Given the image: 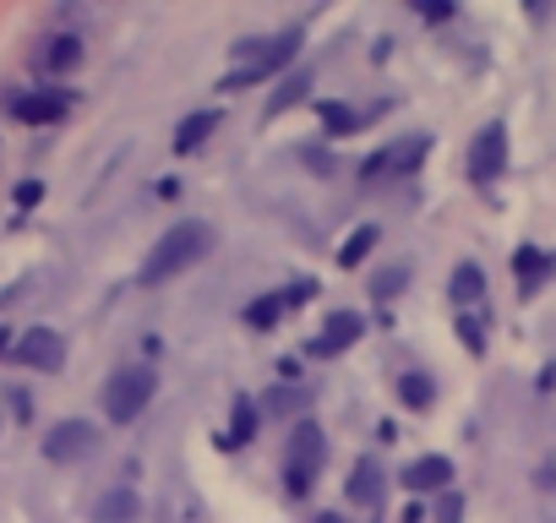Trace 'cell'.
<instances>
[{
	"label": "cell",
	"mask_w": 556,
	"mask_h": 523,
	"mask_svg": "<svg viewBox=\"0 0 556 523\" xmlns=\"http://www.w3.org/2000/svg\"><path fill=\"white\" fill-rule=\"evenodd\" d=\"M295 34H278V39H267V44H235V55H240V66L218 82L224 93H240V88H251V82H262L267 72H278V66H290L295 61Z\"/></svg>",
	"instance_id": "cell-2"
},
{
	"label": "cell",
	"mask_w": 556,
	"mask_h": 523,
	"mask_svg": "<svg viewBox=\"0 0 556 523\" xmlns=\"http://www.w3.org/2000/svg\"><path fill=\"white\" fill-rule=\"evenodd\" d=\"M202 251H207V224H175V229H164V240L142 262V284H164V279L186 273Z\"/></svg>",
	"instance_id": "cell-1"
},
{
	"label": "cell",
	"mask_w": 556,
	"mask_h": 523,
	"mask_svg": "<svg viewBox=\"0 0 556 523\" xmlns=\"http://www.w3.org/2000/svg\"><path fill=\"white\" fill-rule=\"evenodd\" d=\"M66 110H72L66 93H23V99H12V115L28 120V126H55V120H66Z\"/></svg>",
	"instance_id": "cell-10"
},
{
	"label": "cell",
	"mask_w": 556,
	"mask_h": 523,
	"mask_svg": "<svg viewBox=\"0 0 556 523\" xmlns=\"http://www.w3.org/2000/svg\"><path fill=\"white\" fill-rule=\"evenodd\" d=\"M137 512H142V501H137V490H110V496L99 501V512H93V523H137Z\"/></svg>",
	"instance_id": "cell-13"
},
{
	"label": "cell",
	"mask_w": 556,
	"mask_h": 523,
	"mask_svg": "<svg viewBox=\"0 0 556 523\" xmlns=\"http://www.w3.org/2000/svg\"><path fill=\"white\" fill-rule=\"evenodd\" d=\"M458 339H464V344H469V355H485V333H480V328H475V322H469V317H464V322H458Z\"/></svg>",
	"instance_id": "cell-25"
},
{
	"label": "cell",
	"mask_w": 556,
	"mask_h": 523,
	"mask_svg": "<svg viewBox=\"0 0 556 523\" xmlns=\"http://www.w3.org/2000/svg\"><path fill=\"white\" fill-rule=\"evenodd\" d=\"M39 196H45V186H39V180H28V186H17V202H23V207H34Z\"/></svg>",
	"instance_id": "cell-26"
},
{
	"label": "cell",
	"mask_w": 556,
	"mask_h": 523,
	"mask_svg": "<svg viewBox=\"0 0 556 523\" xmlns=\"http://www.w3.org/2000/svg\"><path fill=\"white\" fill-rule=\"evenodd\" d=\"M17 366H34V371H61L66 366V339L55 333V328H28L23 339H17Z\"/></svg>",
	"instance_id": "cell-7"
},
{
	"label": "cell",
	"mask_w": 556,
	"mask_h": 523,
	"mask_svg": "<svg viewBox=\"0 0 556 523\" xmlns=\"http://www.w3.org/2000/svg\"><path fill=\"white\" fill-rule=\"evenodd\" d=\"M306 88H312V72H295V77H285V88H278V93L267 99V115H285L290 104H301V99H306Z\"/></svg>",
	"instance_id": "cell-15"
},
{
	"label": "cell",
	"mask_w": 556,
	"mask_h": 523,
	"mask_svg": "<svg viewBox=\"0 0 556 523\" xmlns=\"http://www.w3.org/2000/svg\"><path fill=\"white\" fill-rule=\"evenodd\" d=\"M7 344H12V333H0V349H7Z\"/></svg>",
	"instance_id": "cell-28"
},
{
	"label": "cell",
	"mask_w": 556,
	"mask_h": 523,
	"mask_svg": "<svg viewBox=\"0 0 556 523\" xmlns=\"http://www.w3.org/2000/svg\"><path fill=\"white\" fill-rule=\"evenodd\" d=\"M251 431H256V414H251V398H235V414H229V431L218 436L224 447H240V442H251Z\"/></svg>",
	"instance_id": "cell-16"
},
{
	"label": "cell",
	"mask_w": 556,
	"mask_h": 523,
	"mask_svg": "<svg viewBox=\"0 0 556 523\" xmlns=\"http://www.w3.org/2000/svg\"><path fill=\"white\" fill-rule=\"evenodd\" d=\"M480 290H485V273L464 262V268L453 273V301H458V306H464V301H480Z\"/></svg>",
	"instance_id": "cell-21"
},
{
	"label": "cell",
	"mask_w": 556,
	"mask_h": 523,
	"mask_svg": "<svg viewBox=\"0 0 556 523\" xmlns=\"http://www.w3.org/2000/svg\"><path fill=\"white\" fill-rule=\"evenodd\" d=\"M99 447V431L88 425V420H61L50 436H45V458H55V463H72V458H88Z\"/></svg>",
	"instance_id": "cell-8"
},
{
	"label": "cell",
	"mask_w": 556,
	"mask_h": 523,
	"mask_svg": "<svg viewBox=\"0 0 556 523\" xmlns=\"http://www.w3.org/2000/svg\"><path fill=\"white\" fill-rule=\"evenodd\" d=\"M399 398H404V409H431V398H437V387H431V377H404L399 382Z\"/></svg>",
	"instance_id": "cell-18"
},
{
	"label": "cell",
	"mask_w": 556,
	"mask_h": 523,
	"mask_svg": "<svg viewBox=\"0 0 556 523\" xmlns=\"http://www.w3.org/2000/svg\"><path fill=\"white\" fill-rule=\"evenodd\" d=\"M361 333H366V322H361L355 311H339V317H328V328L317 333V344H312V355H323V360H333V355H344V349H355V344H361Z\"/></svg>",
	"instance_id": "cell-9"
},
{
	"label": "cell",
	"mask_w": 556,
	"mask_h": 523,
	"mask_svg": "<svg viewBox=\"0 0 556 523\" xmlns=\"http://www.w3.org/2000/svg\"><path fill=\"white\" fill-rule=\"evenodd\" d=\"M377 490H382L377 463H371V458H361V463H355V480H350V501H377Z\"/></svg>",
	"instance_id": "cell-19"
},
{
	"label": "cell",
	"mask_w": 556,
	"mask_h": 523,
	"mask_svg": "<svg viewBox=\"0 0 556 523\" xmlns=\"http://www.w3.org/2000/svg\"><path fill=\"white\" fill-rule=\"evenodd\" d=\"M77 61H83V44H77L72 34L50 39V50H45V66H50V72H66V66H77Z\"/></svg>",
	"instance_id": "cell-17"
},
{
	"label": "cell",
	"mask_w": 556,
	"mask_h": 523,
	"mask_svg": "<svg viewBox=\"0 0 556 523\" xmlns=\"http://www.w3.org/2000/svg\"><path fill=\"white\" fill-rule=\"evenodd\" d=\"M371 245H377V229L366 224V229H355V234L344 240V251H339V262H344V268H355V262H366V256H371Z\"/></svg>",
	"instance_id": "cell-20"
},
{
	"label": "cell",
	"mask_w": 556,
	"mask_h": 523,
	"mask_svg": "<svg viewBox=\"0 0 556 523\" xmlns=\"http://www.w3.org/2000/svg\"><path fill=\"white\" fill-rule=\"evenodd\" d=\"M453 480V463L442 458V452H431V458H415L409 469H404V485L409 490H442Z\"/></svg>",
	"instance_id": "cell-11"
},
{
	"label": "cell",
	"mask_w": 556,
	"mask_h": 523,
	"mask_svg": "<svg viewBox=\"0 0 556 523\" xmlns=\"http://www.w3.org/2000/svg\"><path fill=\"white\" fill-rule=\"evenodd\" d=\"M153 371L148 366H126V371H115L110 377V387H104V414L115 420V425H126V420H137L142 409H148V398H153Z\"/></svg>",
	"instance_id": "cell-3"
},
{
	"label": "cell",
	"mask_w": 556,
	"mask_h": 523,
	"mask_svg": "<svg viewBox=\"0 0 556 523\" xmlns=\"http://www.w3.org/2000/svg\"><path fill=\"white\" fill-rule=\"evenodd\" d=\"M513 268H518V279H523V290H540V279L556 268V262L545 256V251H534V245H523L518 256H513Z\"/></svg>",
	"instance_id": "cell-14"
},
{
	"label": "cell",
	"mask_w": 556,
	"mask_h": 523,
	"mask_svg": "<svg viewBox=\"0 0 556 523\" xmlns=\"http://www.w3.org/2000/svg\"><path fill=\"white\" fill-rule=\"evenodd\" d=\"M502 169H507V131H502V126H485V131L469 142V180H475V186H491Z\"/></svg>",
	"instance_id": "cell-6"
},
{
	"label": "cell",
	"mask_w": 556,
	"mask_h": 523,
	"mask_svg": "<svg viewBox=\"0 0 556 523\" xmlns=\"http://www.w3.org/2000/svg\"><path fill=\"white\" fill-rule=\"evenodd\" d=\"M278 311H285V295H262V301L245 311V322L262 333V328H273V322H278Z\"/></svg>",
	"instance_id": "cell-22"
},
{
	"label": "cell",
	"mask_w": 556,
	"mask_h": 523,
	"mask_svg": "<svg viewBox=\"0 0 556 523\" xmlns=\"http://www.w3.org/2000/svg\"><path fill=\"white\" fill-rule=\"evenodd\" d=\"M420 17H431V23H442V17H453V7H426V0H420Z\"/></svg>",
	"instance_id": "cell-27"
},
{
	"label": "cell",
	"mask_w": 556,
	"mask_h": 523,
	"mask_svg": "<svg viewBox=\"0 0 556 523\" xmlns=\"http://www.w3.org/2000/svg\"><path fill=\"white\" fill-rule=\"evenodd\" d=\"M317 523H339V518H333V512H328V518H317Z\"/></svg>",
	"instance_id": "cell-29"
},
{
	"label": "cell",
	"mask_w": 556,
	"mask_h": 523,
	"mask_svg": "<svg viewBox=\"0 0 556 523\" xmlns=\"http://www.w3.org/2000/svg\"><path fill=\"white\" fill-rule=\"evenodd\" d=\"M218 131V110H202V115H186L180 131H175V153H197L207 137Z\"/></svg>",
	"instance_id": "cell-12"
},
{
	"label": "cell",
	"mask_w": 556,
	"mask_h": 523,
	"mask_svg": "<svg viewBox=\"0 0 556 523\" xmlns=\"http://www.w3.org/2000/svg\"><path fill=\"white\" fill-rule=\"evenodd\" d=\"M317 469H323V431L312 420H301L295 425V442H290V469H285L290 496H306L312 480H317Z\"/></svg>",
	"instance_id": "cell-4"
},
{
	"label": "cell",
	"mask_w": 556,
	"mask_h": 523,
	"mask_svg": "<svg viewBox=\"0 0 556 523\" xmlns=\"http://www.w3.org/2000/svg\"><path fill=\"white\" fill-rule=\"evenodd\" d=\"M426 153H431V137H404V142H393V148H382V153H371V158H366V180L415 175V169L426 164Z\"/></svg>",
	"instance_id": "cell-5"
},
{
	"label": "cell",
	"mask_w": 556,
	"mask_h": 523,
	"mask_svg": "<svg viewBox=\"0 0 556 523\" xmlns=\"http://www.w3.org/2000/svg\"><path fill=\"white\" fill-rule=\"evenodd\" d=\"M323 126H328L333 137H350L361 120H355V110H344V104H333V99H328V104H323Z\"/></svg>",
	"instance_id": "cell-23"
},
{
	"label": "cell",
	"mask_w": 556,
	"mask_h": 523,
	"mask_svg": "<svg viewBox=\"0 0 556 523\" xmlns=\"http://www.w3.org/2000/svg\"><path fill=\"white\" fill-rule=\"evenodd\" d=\"M399 290H404V273H399V268H393V273H382V279L371 284V295H377V301H388V295H399Z\"/></svg>",
	"instance_id": "cell-24"
}]
</instances>
